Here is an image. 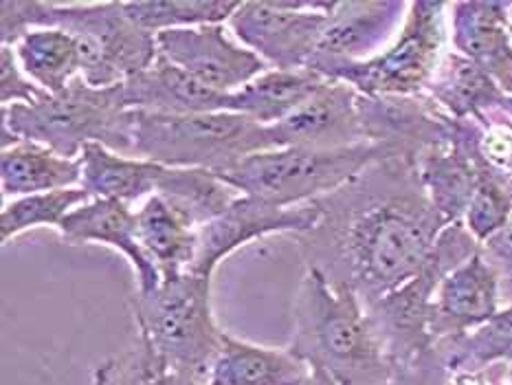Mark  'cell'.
I'll return each mask as SVG.
<instances>
[{
    "mask_svg": "<svg viewBox=\"0 0 512 385\" xmlns=\"http://www.w3.org/2000/svg\"><path fill=\"white\" fill-rule=\"evenodd\" d=\"M317 203L321 220L297 236L306 267L354 291L365 306L416 278L449 227L407 159L378 161Z\"/></svg>",
    "mask_w": 512,
    "mask_h": 385,
    "instance_id": "obj_1",
    "label": "cell"
},
{
    "mask_svg": "<svg viewBox=\"0 0 512 385\" xmlns=\"http://www.w3.org/2000/svg\"><path fill=\"white\" fill-rule=\"evenodd\" d=\"M288 350L339 385H389L396 374L361 297L315 267H306L295 295Z\"/></svg>",
    "mask_w": 512,
    "mask_h": 385,
    "instance_id": "obj_2",
    "label": "cell"
},
{
    "mask_svg": "<svg viewBox=\"0 0 512 385\" xmlns=\"http://www.w3.org/2000/svg\"><path fill=\"white\" fill-rule=\"evenodd\" d=\"M38 27L69 31L80 49L82 77L99 88L126 82L159 58L157 36L132 22L124 3H0V44L14 47Z\"/></svg>",
    "mask_w": 512,
    "mask_h": 385,
    "instance_id": "obj_3",
    "label": "cell"
},
{
    "mask_svg": "<svg viewBox=\"0 0 512 385\" xmlns=\"http://www.w3.org/2000/svg\"><path fill=\"white\" fill-rule=\"evenodd\" d=\"M0 119L11 135L40 143L66 159H80L91 143L132 157L135 113L126 108L119 84L99 88L80 75L58 95L0 108Z\"/></svg>",
    "mask_w": 512,
    "mask_h": 385,
    "instance_id": "obj_4",
    "label": "cell"
},
{
    "mask_svg": "<svg viewBox=\"0 0 512 385\" xmlns=\"http://www.w3.org/2000/svg\"><path fill=\"white\" fill-rule=\"evenodd\" d=\"M130 313L137 337L157 352L165 366L207 385L225 337L211 311V278L183 273L163 280L152 293L135 291Z\"/></svg>",
    "mask_w": 512,
    "mask_h": 385,
    "instance_id": "obj_5",
    "label": "cell"
},
{
    "mask_svg": "<svg viewBox=\"0 0 512 385\" xmlns=\"http://www.w3.org/2000/svg\"><path fill=\"white\" fill-rule=\"evenodd\" d=\"M132 113V157L168 168H198L222 174L255 152L277 148L271 128L229 110L198 115Z\"/></svg>",
    "mask_w": 512,
    "mask_h": 385,
    "instance_id": "obj_6",
    "label": "cell"
},
{
    "mask_svg": "<svg viewBox=\"0 0 512 385\" xmlns=\"http://www.w3.org/2000/svg\"><path fill=\"white\" fill-rule=\"evenodd\" d=\"M383 159L394 157L376 143L341 150L275 148L255 152L218 176L238 194L277 207H299L341 190Z\"/></svg>",
    "mask_w": 512,
    "mask_h": 385,
    "instance_id": "obj_7",
    "label": "cell"
},
{
    "mask_svg": "<svg viewBox=\"0 0 512 385\" xmlns=\"http://www.w3.org/2000/svg\"><path fill=\"white\" fill-rule=\"evenodd\" d=\"M449 42V3H409L407 20L385 51L365 62H328L313 71L370 97L422 95Z\"/></svg>",
    "mask_w": 512,
    "mask_h": 385,
    "instance_id": "obj_8",
    "label": "cell"
},
{
    "mask_svg": "<svg viewBox=\"0 0 512 385\" xmlns=\"http://www.w3.org/2000/svg\"><path fill=\"white\" fill-rule=\"evenodd\" d=\"M482 249L462 223L444 227L425 267L400 289L365 306L378 339L396 370L411 366L436 348L431 335L433 297L444 275Z\"/></svg>",
    "mask_w": 512,
    "mask_h": 385,
    "instance_id": "obj_9",
    "label": "cell"
},
{
    "mask_svg": "<svg viewBox=\"0 0 512 385\" xmlns=\"http://www.w3.org/2000/svg\"><path fill=\"white\" fill-rule=\"evenodd\" d=\"M332 9L330 0H244L227 25L271 69L295 71L308 69Z\"/></svg>",
    "mask_w": 512,
    "mask_h": 385,
    "instance_id": "obj_10",
    "label": "cell"
},
{
    "mask_svg": "<svg viewBox=\"0 0 512 385\" xmlns=\"http://www.w3.org/2000/svg\"><path fill=\"white\" fill-rule=\"evenodd\" d=\"M321 220L317 201L299 207H277L240 194L225 212L196 229L198 247L189 273L214 278L218 264L233 251L271 234L302 236Z\"/></svg>",
    "mask_w": 512,
    "mask_h": 385,
    "instance_id": "obj_11",
    "label": "cell"
},
{
    "mask_svg": "<svg viewBox=\"0 0 512 385\" xmlns=\"http://www.w3.org/2000/svg\"><path fill=\"white\" fill-rule=\"evenodd\" d=\"M159 55L218 93H236L271 69L260 55L229 36L227 25L157 33Z\"/></svg>",
    "mask_w": 512,
    "mask_h": 385,
    "instance_id": "obj_12",
    "label": "cell"
},
{
    "mask_svg": "<svg viewBox=\"0 0 512 385\" xmlns=\"http://www.w3.org/2000/svg\"><path fill=\"white\" fill-rule=\"evenodd\" d=\"M359 113L367 143L383 146L394 159L414 161L429 148L453 139L455 119L422 95L370 97L359 93Z\"/></svg>",
    "mask_w": 512,
    "mask_h": 385,
    "instance_id": "obj_13",
    "label": "cell"
},
{
    "mask_svg": "<svg viewBox=\"0 0 512 385\" xmlns=\"http://www.w3.org/2000/svg\"><path fill=\"white\" fill-rule=\"evenodd\" d=\"M409 3L348 0L335 3L308 69L328 62H365L385 51L403 29Z\"/></svg>",
    "mask_w": 512,
    "mask_h": 385,
    "instance_id": "obj_14",
    "label": "cell"
},
{
    "mask_svg": "<svg viewBox=\"0 0 512 385\" xmlns=\"http://www.w3.org/2000/svg\"><path fill=\"white\" fill-rule=\"evenodd\" d=\"M277 148L341 150L365 141L359 93L350 84L328 80L295 113L269 126Z\"/></svg>",
    "mask_w": 512,
    "mask_h": 385,
    "instance_id": "obj_15",
    "label": "cell"
},
{
    "mask_svg": "<svg viewBox=\"0 0 512 385\" xmlns=\"http://www.w3.org/2000/svg\"><path fill=\"white\" fill-rule=\"evenodd\" d=\"M502 286L482 249L444 275L431 308L433 344L471 333L502 311Z\"/></svg>",
    "mask_w": 512,
    "mask_h": 385,
    "instance_id": "obj_16",
    "label": "cell"
},
{
    "mask_svg": "<svg viewBox=\"0 0 512 385\" xmlns=\"http://www.w3.org/2000/svg\"><path fill=\"white\" fill-rule=\"evenodd\" d=\"M60 238L66 245H104L124 256L137 278V293H152L163 282L161 271L154 267L143 253L137 238L135 209L126 203L108 201V198H91L66 216L60 227Z\"/></svg>",
    "mask_w": 512,
    "mask_h": 385,
    "instance_id": "obj_17",
    "label": "cell"
},
{
    "mask_svg": "<svg viewBox=\"0 0 512 385\" xmlns=\"http://www.w3.org/2000/svg\"><path fill=\"white\" fill-rule=\"evenodd\" d=\"M449 44L512 95V36L508 3L466 0L449 3Z\"/></svg>",
    "mask_w": 512,
    "mask_h": 385,
    "instance_id": "obj_18",
    "label": "cell"
},
{
    "mask_svg": "<svg viewBox=\"0 0 512 385\" xmlns=\"http://www.w3.org/2000/svg\"><path fill=\"white\" fill-rule=\"evenodd\" d=\"M416 172L429 203L444 223H462L480 181V165L469 141V119H455L453 139L422 152L416 159Z\"/></svg>",
    "mask_w": 512,
    "mask_h": 385,
    "instance_id": "obj_19",
    "label": "cell"
},
{
    "mask_svg": "<svg viewBox=\"0 0 512 385\" xmlns=\"http://www.w3.org/2000/svg\"><path fill=\"white\" fill-rule=\"evenodd\" d=\"M128 110L154 115H198L225 110L227 95L211 91L196 77L159 55L150 69L121 82Z\"/></svg>",
    "mask_w": 512,
    "mask_h": 385,
    "instance_id": "obj_20",
    "label": "cell"
},
{
    "mask_svg": "<svg viewBox=\"0 0 512 385\" xmlns=\"http://www.w3.org/2000/svg\"><path fill=\"white\" fill-rule=\"evenodd\" d=\"M313 370L288 348L258 346L225 333L207 385H304Z\"/></svg>",
    "mask_w": 512,
    "mask_h": 385,
    "instance_id": "obj_21",
    "label": "cell"
},
{
    "mask_svg": "<svg viewBox=\"0 0 512 385\" xmlns=\"http://www.w3.org/2000/svg\"><path fill=\"white\" fill-rule=\"evenodd\" d=\"M326 82L328 77L313 69H269L247 86H242L240 91L229 93L225 110L249 117L269 128L295 113Z\"/></svg>",
    "mask_w": 512,
    "mask_h": 385,
    "instance_id": "obj_22",
    "label": "cell"
},
{
    "mask_svg": "<svg viewBox=\"0 0 512 385\" xmlns=\"http://www.w3.org/2000/svg\"><path fill=\"white\" fill-rule=\"evenodd\" d=\"M82 187L91 198H108L119 203H143L157 194L165 165L126 157L91 143L82 152Z\"/></svg>",
    "mask_w": 512,
    "mask_h": 385,
    "instance_id": "obj_23",
    "label": "cell"
},
{
    "mask_svg": "<svg viewBox=\"0 0 512 385\" xmlns=\"http://www.w3.org/2000/svg\"><path fill=\"white\" fill-rule=\"evenodd\" d=\"M0 185L5 201L11 196L82 187V159H66L40 143L22 139L0 152Z\"/></svg>",
    "mask_w": 512,
    "mask_h": 385,
    "instance_id": "obj_24",
    "label": "cell"
},
{
    "mask_svg": "<svg viewBox=\"0 0 512 385\" xmlns=\"http://www.w3.org/2000/svg\"><path fill=\"white\" fill-rule=\"evenodd\" d=\"M425 95L451 119H477L495 110L506 93L482 66L447 49Z\"/></svg>",
    "mask_w": 512,
    "mask_h": 385,
    "instance_id": "obj_25",
    "label": "cell"
},
{
    "mask_svg": "<svg viewBox=\"0 0 512 385\" xmlns=\"http://www.w3.org/2000/svg\"><path fill=\"white\" fill-rule=\"evenodd\" d=\"M137 238L143 253L161 271L163 280L189 273L196 258V229L185 223L161 196H150L135 209Z\"/></svg>",
    "mask_w": 512,
    "mask_h": 385,
    "instance_id": "obj_26",
    "label": "cell"
},
{
    "mask_svg": "<svg viewBox=\"0 0 512 385\" xmlns=\"http://www.w3.org/2000/svg\"><path fill=\"white\" fill-rule=\"evenodd\" d=\"M16 58L33 82L49 95H58L82 75L80 49L69 31L38 27L14 44Z\"/></svg>",
    "mask_w": 512,
    "mask_h": 385,
    "instance_id": "obj_27",
    "label": "cell"
},
{
    "mask_svg": "<svg viewBox=\"0 0 512 385\" xmlns=\"http://www.w3.org/2000/svg\"><path fill=\"white\" fill-rule=\"evenodd\" d=\"M194 229L220 216L240 196L218 174L198 168L165 165L157 194Z\"/></svg>",
    "mask_w": 512,
    "mask_h": 385,
    "instance_id": "obj_28",
    "label": "cell"
},
{
    "mask_svg": "<svg viewBox=\"0 0 512 385\" xmlns=\"http://www.w3.org/2000/svg\"><path fill=\"white\" fill-rule=\"evenodd\" d=\"M449 372H475L491 366H512V304L497 311L471 333L436 344Z\"/></svg>",
    "mask_w": 512,
    "mask_h": 385,
    "instance_id": "obj_29",
    "label": "cell"
},
{
    "mask_svg": "<svg viewBox=\"0 0 512 385\" xmlns=\"http://www.w3.org/2000/svg\"><path fill=\"white\" fill-rule=\"evenodd\" d=\"M240 3L233 0H137L124 3L126 14L152 36L170 29L225 25Z\"/></svg>",
    "mask_w": 512,
    "mask_h": 385,
    "instance_id": "obj_30",
    "label": "cell"
},
{
    "mask_svg": "<svg viewBox=\"0 0 512 385\" xmlns=\"http://www.w3.org/2000/svg\"><path fill=\"white\" fill-rule=\"evenodd\" d=\"M88 201H91V194H88L84 187H71V190L14 198V201L5 203L3 212H0V242L7 245L9 240L25 234L29 229H58L62 220L69 216L73 209Z\"/></svg>",
    "mask_w": 512,
    "mask_h": 385,
    "instance_id": "obj_31",
    "label": "cell"
},
{
    "mask_svg": "<svg viewBox=\"0 0 512 385\" xmlns=\"http://www.w3.org/2000/svg\"><path fill=\"white\" fill-rule=\"evenodd\" d=\"M93 385H200L172 372L141 337L119 355L99 363Z\"/></svg>",
    "mask_w": 512,
    "mask_h": 385,
    "instance_id": "obj_32",
    "label": "cell"
},
{
    "mask_svg": "<svg viewBox=\"0 0 512 385\" xmlns=\"http://www.w3.org/2000/svg\"><path fill=\"white\" fill-rule=\"evenodd\" d=\"M469 141L480 168L512 196V121L497 108L469 119Z\"/></svg>",
    "mask_w": 512,
    "mask_h": 385,
    "instance_id": "obj_33",
    "label": "cell"
},
{
    "mask_svg": "<svg viewBox=\"0 0 512 385\" xmlns=\"http://www.w3.org/2000/svg\"><path fill=\"white\" fill-rule=\"evenodd\" d=\"M510 216L512 196L493 179L491 174L480 168V181H477L475 194L462 218V225L477 242H480V245H484V242L491 240L506 227Z\"/></svg>",
    "mask_w": 512,
    "mask_h": 385,
    "instance_id": "obj_34",
    "label": "cell"
},
{
    "mask_svg": "<svg viewBox=\"0 0 512 385\" xmlns=\"http://www.w3.org/2000/svg\"><path fill=\"white\" fill-rule=\"evenodd\" d=\"M510 366H491L475 372H449L438 350L418 359L411 366L398 368L389 385H506Z\"/></svg>",
    "mask_w": 512,
    "mask_h": 385,
    "instance_id": "obj_35",
    "label": "cell"
},
{
    "mask_svg": "<svg viewBox=\"0 0 512 385\" xmlns=\"http://www.w3.org/2000/svg\"><path fill=\"white\" fill-rule=\"evenodd\" d=\"M49 93L22 71L14 47L0 44V108L16 104H36Z\"/></svg>",
    "mask_w": 512,
    "mask_h": 385,
    "instance_id": "obj_36",
    "label": "cell"
},
{
    "mask_svg": "<svg viewBox=\"0 0 512 385\" xmlns=\"http://www.w3.org/2000/svg\"><path fill=\"white\" fill-rule=\"evenodd\" d=\"M482 253L497 273L499 286H502L504 306H510L512 304V216L499 234H495L491 240L484 242Z\"/></svg>",
    "mask_w": 512,
    "mask_h": 385,
    "instance_id": "obj_37",
    "label": "cell"
},
{
    "mask_svg": "<svg viewBox=\"0 0 512 385\" xmlns=\"http://www.w3.org/2000/svg\"><path fill=\"white\" fill-rule=\"evenodd\" d=\"M304 385H339V383L332 381L330 377H326V374L313 370V374H310V379Z\"/></svg>",
    "mask_w": 512,
    "mask_h": 385,
    "instance_id": "obj_38",
    "label": "cell"
},
{
    "mask_svg": "<svg viewBox=\"0 0 512 385\" xmlns=\"http://www.w3.org/2000/svg\"><path fill=\"white\" fill-rule=\"evenodd\" d=\"M497 110L512 121V95H504V99H502V102H499Z\"/></svg>",
    "mask_w": 512,
    "mask_h": 385,
    "instance_id": "obj_39",
    "label": "cell"
},
{
    "mask_svg": "<svg viewBox=\"0 0 512 385\" xmlns=\"http://www.w3.org/2000/svg\"><path fill=\"white\" fill-rule=\"evenodd\" d=\"M508 22H510V36H512V3H508Z\"/></svg>",
    "mask_w": 512,
    "mask_h": 385,
    "instance_id": "obj_40",
    "label": "cell"
},
{
    "mask_svg": "<svg viewBox=\"0 0 512 385\" xmlns=\"http://www.w3.org/2000/svg\"><path fill=\"white\" fill-rule=\"evenodd\" d=\"M506 385H512V366L508 368V377H506Z\"/></svg>",
    "mask_w": 512,
    "mask_h": 385,
    "instance_id": "obj_41",
    "label": "cell"
}]
</instances>
